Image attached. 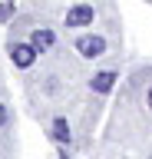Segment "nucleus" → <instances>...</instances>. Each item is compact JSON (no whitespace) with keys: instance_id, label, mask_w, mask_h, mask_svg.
Segmentation results:
<instances>
[{"instance_id":"1","label":"nucleus","mask_w":152,"mask_h":159,"mask_svg":"<svg viewBox=\"0 0 152 159\" xmlns=\"http://www.w3.org/2000/svg\"><path fill=\"white\" fill-rule=\"evenodd\" d=\"M93 20H96L93 3H76V7L66 10V27H89Z\"/></svg>"},{"instance_id":"2","label":"nucleus","mask_w":152,"mask_h":159,"mask_svg":"<svg viewBox=\"0 0 152 159\" xmlns=\"http://www.w3.org/2000/svg\"><path fill=\"white\" fill-rule=\"evenodd\" d=\"M76 50H80L86 60H96V57L106 53V40H102L99 33H89V37H80V40H76Z\"/></svg>"},{"instance_id":"3","label":"nucleus","mask_w":152,"mask_h":159,"mask_svg":"<svg viewBox=\"0 0 152 159\" xmlns=\"http://www.w3.org/2000/svg\"><path fill=\"white\" fill-rule=\"evenodd\" d=\"M10 57H13V63L17 66H33V60H37V50H33V43H13L10 47Z\"/></svg>"},{"instance_id":"4","label":"nucleus","mask_w":152,"mask_h":159,"mask_svg":"<svg viewBox=\"0 0 152 159\" xmlns=\"http://www.w3.org/2000/svg\"><path fill=\"white\" fill-rule=\"evenodd\" d=\"M30 43H33V50H37V53H46V50L56 43V37H53V30L37 27V30H33V37H30Z\"/></svg>"},{"instance_id":"5","label":"nucleus","mask_w":152,"mask_h":159,"mask_svg":"<svg viewBox=\"0 0 152 159\" xmlns=\"http://www.w3.org/2000/svg\"><path fill=\"white\" fill-rule=\"evenodd\" d=\"M112 83H116V73H112V70H102V73L93 76V89H96V93H109Z\"/></svg>"},{"instance_id":"6","label":"nucleus","mask_w":152,"mask_h":159,"mask_svg":"<svg viewBox=\"0 0 152 159\" xmlns=\"http://www.w3.org/2000/svg\"><path fill=\"white\" fill-rule=\"evenodd\" d=\"M53 139H56V143H70V123H66V119H53Z\"/></svg>"},{"instance_id":"7","label":"nucleus","mask_w":152,"mask_h":159,"mask_svg":"<svg viewBox=\"0 0 152 159\" xmlns=\"http://www.w3.org/2000/svg\"><path fill=\"white\" fill-rule=\"evenodd\" d=\"M13 17V3H0V20H10Z\"/></svg>"},{"instance_id":"8","label":"nucleus","mask_w":152,"mask_h":159,"mask_svg":"<svg viewBox=\"0 0 152 159\" xmlns=\"http://www.w3.org/2000/svg\"><path fill=\"white\" fill-rule=\"evenodd\" d=\"M3 123H7V106L0 103V126H3Z\"/></svg>"},{"instance_id":"9","label":"nucleus","mask_w":152,"mask_h":159,"mask_svg":"<svg viewBox=\"0 0 152 159\" xmlns=\"http://www.w3.org/2000/svg\"><path fill=\"white\" fill-rule=\"evenodd\" d=\"M145 103H149V109H152V89H149V96H145Z\"/></svg>"}]
</instances>
